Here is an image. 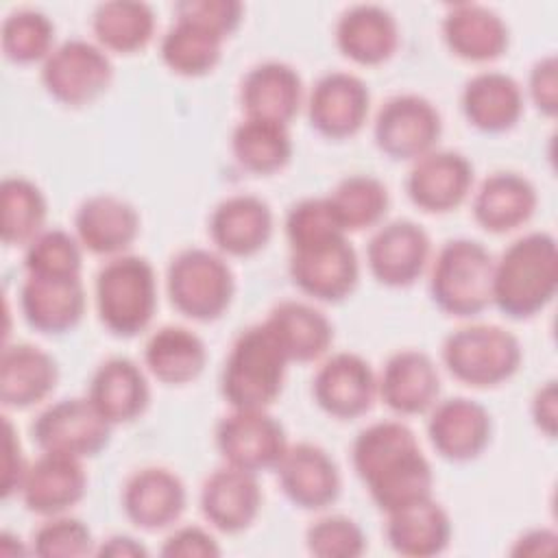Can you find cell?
Returning a JSON list of instances; mask_svg holds the SVG:
<instances>
[{
  "label": "cell",
  "mask_w": 558,
  "mask_h": 558,
  "mask_svg": "<svg viewBox=\"0 0 558 558\" xmlns=\"http://www.w3.org/2000/svg\"><path fill=\"white\" fill-rule=\"evenodd\" d=\"M288 272L292 283L320 303H340L353 294L360 281V262L347 235L307 246L292 248Z\"/></svg>",
  "instance_id": "7c38bea8"
},
{
  "label": "cell",
  "mask_w": 558,
  "mask_h": 558,
  "mask_svg": "<svg viewBox=\"0 0 558 558\" xmlns=\"http://www.w3.org/2000/svg\"><path fill=\"white\" fill-rule=\"evenodd\" d=\"M527 94L538 113L554 118L558 111V61L556 54L541 57L527 76Z\"/></svg>",
  "instance_id": "c3c4849f"
},
{
  "label": "cell",
  "mask_w": 558,
  "mask_h": 558,
  "mask_svg": "<svg viewBox=\"0 0 558 558\" xmlns=\"http://www.w3.org/2000/svg\"><path fill=\"white\" fill-rule=\"evenodd\" d=\"M15 541V536H11L9 532H2V536H0V554L2 556H17V554H26V549L17 543H13Z\"/></svg>",
  "instance_id": "db71d44e"
},
{
  "label": "cell",
  "mask_w": 558,
  "mask_h": 558,
  "mask_svg": "<svg viewBox=\"0 0 558 558\" xmlns=\"http://www.w3.org/2000/svg\"><path fill=\"white\" fill-rule=\"evenodd\" d=\"M264 325L270 329L288 362H316L333 342L331 320L310 303L281 301L270 312Z\"/></svg>",
  "instance_id": "836d02e7"
},
{
  "label": "cell",
  "mask_w": 558,
  "mask_h": 558,
  "mask_svg": "<svg viewBox=\"0 0 558 558\" xmlns=\"http://www.w3.org/2000/svg\"><path fill=\"white\" fill-rule=\"evenodd\" d=\"M4 445H7V460H4V480H2V497L9 499L11 495L20 493L24 473L28 469V464L24 462L22 456V447L20 440L15 436V429L11 425L9 418H4Z\"/></svg>",
  "instance_id": "f907efd6"
},
{
  "label": "cell",
  "mask_w": 558,
  "mask_h": 558,
  "mask_svg": "<svg viewBox=\"0 0 558 558\" xmlns=\"http://www.w3.org/2000/svg\"><path fill=\"white\" fill-rule=\"evenodd\" d=\"M96 312L105 329L118 338L142 333L157 310V277L146 257H111L96 275Z\"/></svg>",
  "instance_id": "5b68a950"
},
{
  "label": "cell",
  "mask_w": 558,
  "mask_h": 558,
  "mask_svg": "<svg viewBox=\"0 0 558 558\" xmlns=\"http://www.w3.org/2000/svg\"><path fill=\"white\" fill-rule=\"evenodd\" d=\"M473 187V166L458 150H438L412 161L405 192L412 205L427 214H447L460 207Z\"/></svg>",
  "instance_id": "ac0fdd59"
},
{
  "label": "cell",
  "mask_w": 558,
  "mask_h": 558,
  "mask_svg": "<svg viewBox=\"0 0 558 558\" xmlns=\"http://www.w3.org/2000/svg\"><path fill=\"white\" fill-rule=\"evenodd\" d=\"M558 290V246L547 231L510 242L493 264V305L512 320L541 314Z\"/></svg>",
  "instance_id": "7a4b0ae2"
},
{
  "label": "cell",
  "mask_w": 558,
  "mask_h": 558,
  "mask_svg": "<svg viewBox=\"0 0 558 558\" xmlns=\"http://www.w3.org/2000/svg\"><path fill=\"white\" fill-rule=\"evenodd\" d=\"M312 397L325 414L351 421L373 408L377 377L362 355L340 351L318 366L312 381Z\"/></svg>",
  "instance_id": "9a60e30c"
},
{
  "label": "cell",
  "mask_w": 558,
  "mask_h": 558,
  "mask_svg": "<svg viewBox=\"0 0 558 558\" xmlns=\"http://www.w3.org/2000/svg\"><path fill=\"white\" fill-rule=\"evenodd\" d=\"M351 462L381 512L432 495L434 471L414 432L401 421L366 425L353 440Z\"/></svg>",
  "instance_id": "6da1fadb"
},
{
  "label": "cell",
  "mask_w": 558,
  "mask_h": 558,
  "mask_svg": "<svg viewBox=\"0 0 558 558\" xmlns=\"http://www.w3.org/2000/svg\"><path fill=\"white\" fill-rule=\"evenodd\" d=\"M523 102L521 85L497 70L473 74L460 96L466 122L482 133H506L517 126L523 116Z\"/></svg>",
  "instance_id": "4dcf8cb0"
},
{
  "label": "cell",
  "mask_w": 558,
  "mask_h": 558,
  "mask_svg": "<svg viewBox=\"0 0 558 558\" xmlns=\"http://www.w3.org/2000/svg\"><path fill=\"white\" fill-rule=\"evenodd\" d=\"M305 547L316 558H357L366 551V534L351 517L329 514L307 527Z\"/></svg>",
  "instance_id": "f6af8a7d"
},
{
  "label": "cell",
  "mask_w": 558,
  "mask_h": 558,
  "mask_svg": "<svg viewBox=\"0 0 558 558\" xmlns=\"http://www.w3.org/2000/svg\"><path fill=\"white\" fill-rule=\"evenodd\" d=\"M275 471L283 495L301 510H325L340 497L342 480L338 464L314 442L288 445Z\"/></svg>",
  "instance_id": "e0dca14e"
},
{
  "label": "cell",
  "mask_w": 558,
  "mask_h": 558,
  "mask_svg": "<svg viewBox=\"0 0 558 558\" xmlns=\"http://www.w3.org/2000/svg\"><path fill=\"white\" fill-rule=\"evenodd\" d=\"M538 194L519 172L488 174L473 194V218L488 233H508L523 227L536 211Z\"/></svg>",
  "instance_id": "1f68e13d"
},
{
  "label": "cell",
  "mask_w": 558,
  "mask_h": 558,
  "mask_svg": "<svg viewBox=\"0 0 558 558\" xmlns=\"http://www.w3.org/2000/svg\"><path fill=\"white\" fill-rule=\"evenodd\" d=\"M74 235L94 255L118 257L140 235L137 209L116 194H94L74 214Z\"/></svg>",
  "instance_id": "cb8c5ba5"
},
{
  "label": "cell",
  "mask_w": 558,
  "mask_h": 558,
  "mask_svg": "<svg viewBox=\"0 0 558 558\" xmlns=\"http://www.w3.org/2000/svg\"><path fill=\"white\" fill-rule=\"evenodd\" d=\"M225 464L248 471H275L288 449L283 425L268 410H231L214 432Z\"/></svg>",
  "instance_id": "30bf717a"
},
{
  "label": "cell",
  "mask_w": 558,
  "mask_h": 558,
  "mask_svg": "<svg viewBox=\"0 0 558 558\" xmlns=\"http://www.w3.org/2000/svg\"><path fill=\"white\" fill-rule=\"evenodd\" d=\"M111 427L87 397H70L44 408L31 425V436L41 451L85 460L107 449Z\"/></svg>",
  "instance_id": "9c48e42d"
},
{
  "label": "cell",
  "mask_w": 558,
  "mask_h": 558,
  "mask_svg": "<svg viewBox=\"0 0 558 558\" xmlns=\"http://www.w3.org/2000/svg\"><path fill=\"white\" fill-rule=\"evenodd\" d=\"M240 105L244 118L288 126L303 105V81L283 61L257 63L240 83Z\"/></svg>",
  "instance_id": "d4e9b609"
},
{
  "label": "cell",
  "mask_w": 558,
  "mask_h": 558,
  "mask_svg": "<svg viewBox=\"0 0 558 558\" xmlns=\"http://www.w3.org/2000/svg\"><path fill=\"white\" fill-rule=\"evenodd\" d=\"M87 399L111 425L133 423L150 401L144 371L129 357H109L92 375Z\"/></svg>",
  "instance_id": "83f0119b"
},
{
  "label": "cell",
  "mask_w": 558,
  "mask_h": 558,
  "mask_svg": "<svg viewBox=\"0 0 558 558\" xmlns=\"http://www.w3.org/2000/svg\"><path fill=\"white\" fill-rule=\"evenodd\" d=\"M493 264L488 248L469 238L440 246L429 270L434 305L456 318H473L493 305Z\"/></svg>",
  "instance_id": "277c9868"
},
{
  "label": "cell",
  "mask_w": 558,
  "mask_h": 558,
  "mask_svg": "<svg viewBox=\"0 0 558 558\" xmlns=\"http://www.w3.org/2000/svg\"><path fill=\"white\" fill-rule=\"evenodd\" d=\"M371 111L368 85L351 72L323 74L307 98V120L329 140H347L362 131Z\"/></svg>",
  "instance_id": "5bb4252c"
},
{
  "label": "cell",
  "mask_w": 558,
  "mask_h": 558,
  "mask_svg": "<svg viewBox=\"0 0 558 558\" xmlns=\"http://www.w3.org/2000/svg\"><path fill=\"white\" fill-rule=\"evenodd\" d=\"M427 436L440 458L469 462L480 458L488 447L493 418L482 403L469 397H449L436 401L429 410Z\"/></svg>",
  "instance_id": "2e32d148"
},
{
  "label": "cell",
  "mask_w": 558,
  "mask_h": 558,
  "mask_svg": "<svg viewBox=\"0 0 558 558\" xmlns=\"http://www.w3.org/2000/svg\"><path fill=\"white\" fill-rule=\"evenodd\" d=\"M292 137L286 124L244 118L231 133V153L238 166L251 174L268 177L292 159Z\"/></svg>",
  "instance_id": "d590c367"
},
{
  "label": "cell",
  "mask_w": 558,
  "mask_h": 558,
  "mask_svg": "<svg viewBox=\"0 0 558 558\" xmlns=\"http://www.w3.org/2000/svg\"><path fill=\"white\" fill-rule=\"evenodd\" d=\"M94 554L105 558H146L148 556L146 547L129 534H111L94 549Z\"/></svg>",
  "instance_id": "f5cc1de1"
},
{
  "label": "cell",
  "mask_w": 558,
  "mask_h": 558,
  "mask_svg": "<svg viewBox=\"0 0 558 558\" xmlns=\"http://www.w3.org/2000/svg\"><path fill=\"white\" fill-rule=\"evenodd\" d=\"M85 288L81 279L28 277L20 288V310L28 327L46 336L72 331L85 314Z\"/></svg>",
  "instance_id": "4316f807"
},
{
  "label": "cell",
  "mask_w": 558,
  "mask_h": 558,
  "mask_svg": "<svg viewBox=\"0 0 558 558\" xmlns=\"http://www.w3.org/2000/svg\"><path fill=\"white\" fill-rule=\"evenodd\" d=\"M288 364L270 329L264 323L251 325L225 357L220 395L231 410H268L283 390Z\"/></svg>",
  "instance_id": "3957f363"
},
{
  "label": "cell",
  "mask_w": 558,
  "mask_h": 558,
  "mask_svg": "<svg viewBox=\"0 0 558 558\" xmlns=\"http://www.w3.org/2000/svg\"><path fill=\"white\" fill-rule=\"evenodd\" d=\"M83 246L63 229H44L24 251V270L39 279H81Z\"/></svg>",
  "instance_id": "b9f144b4"
},
{
  "label": "cell",
  "mask_w": 558,
  "mask_h": 558,
  "mask_svg": "<svg viewBox=\"0 0 558 558\" xmlns=\"http://www.w3.org/2000/svg\"><path fill=\"white\" fill-rule=\"evenodd\" d=\"M286 238L292 248L316 246L336 238L347 235L338 222L327 196H310L296 201L286 214Z\"/></svg>",
  "instance_id": "7bdbcfd3"
},
{
  "label": "cell",
  "mask_w": 558,
  "mask_h": 558,
  "mask_svg": "<svg viewBox=\"0 0 558 558\" xmlns=\"http://www.w3.org/2000/svg\"><path fill=\"white\" fill-rule=\"evenodd\" d=\"M0 48L17 65L44 63L54 50V24L37 9H17L2 22Z\"/></svg>",
  "instance_id": "60d3db41"
},
{
  "label": "cell",
  "mask_w": 558,
  "mask_h": 558,
  "mask_svg": "<svg viewBox=\"0 0 558 558\" xmlns=\"http://www.w3.org/2000/svg\"><path fill=\"white\" fill-rule=\"evenodd\" d=\"M174 15L196 22L227 39L238 31L244 7L238 0H181L174 4Z\"/></svg>",
  "instance_id": "bcb514c9"
},
{
  "label": "cell",
  "mask_w": 558,
  "mask_h": 558,
  "mask_svg": "<svg viewBox=\"0 0 558 558\" xmlns=\"http://www.w3.org/2000/svg\"><path fill=\"white\" fill-rule=\"evenodd\" d=\"M92 31L102 50L131 54L148 46L155 35V13L140 0H109L96 7Z\"/></svg>",
  "instance_id": "8d00e7d4"
},
{
  "label": "cell",
  "mask_w": 558,
  "mask_h": 558,
  "mask_svg": "<svg viewBox=\"0 0 558 558\" xmlns=\"http://www.w3.org/2000/svg\"><path fill=\"white\" fill-rule=\"evenodd\" d=\"M327 201L347 233L377 227L390 207L384 181L360 172L340 179L331 194H327Z\"/></svg>",
  "instance_id": "ab89813d"
},
{
  "label": "cell",
  "mask_w": 558,
  "mask_h": 558,
  "mask_svg": "<svg viewBox=\"0 0 558 558\" xmlns=\"http://www.w3.org/2000/svg\"><path fill=\"white\" fill-rule=\"evenodd\" d=\"M336 46L357 65H381L399 48V24L379 4H353L336 22Z\"/></svg>",
  "instance_id": "f546056e"
},
{
  "label": "cell",
  "mask_w": 558,
  "mask_h": 558,
  "mask_svg": "<svg viewBox=\"0 0 558 558\" xmlns=\"http://www.w3.org/2000/svg\"><path fill=\"white\" fill-rule=\"evenodd\" d=\"M59 381V366L44 349L15 342L4 344L0 355V401L11 410L41 403Z\"/></svg>",
  "instance_id": "d6a6232c"
},
{
  "label": "cell",
  "mask_w": 558,
  "mask_h": 558,
  "mask_svg": "<svg viewBox=\"0 0 558 558\" xmlns=\"http://www.w3.org/2000/svg\"><path fill=\"white\" fill-rule=\"evenodd\" d=\"M432 242L427 231L414 220H392L381 225L366 244L371 275L388 288L412 286L427 268Z\"/></svg>",
  "instance_id": "4fadbf2b"
},
{
  "label": "cell",
  "mask_w": 558,
  "mask_h": 558,
  "mask_svg": "<svg viewBox=\"0 0 558 558\" xmlns=\"http://www.w3.org/2000/svg\"><path fill=\"white\" fill-rule=\"evenodd\" d=\"M166 288L179 314L196 323H211L229 310L235 294V279L220 253L192 246L170 259Z\"/></svg>",
  "instance_id": "8992f818"
},
{
  "label": "cell",
  "mask_w": 558,
  "mask_h": 558,
  "mask_svg": "<svg viewBox=\"0 0 558 558\" xmlns=\"http://www.w3.org/2000/svg\"><path fill=\"white\" fill-rule=\"evenodd\" d=\"M222 44L225 37L216 35L214 31L177 17L159 41V57L170 72L196 78L209 74L218 65Z\"/></svg>",
  "instance_id": "74e56055"
},
{
  "label": "cell",
  "mask_w": 558,
  "mask_h": 558,
  "mask_svg": "<svg viewBox=\"0 0 558 558\" xmlns=\"http://www.w3.org/2000/svg\"><path fill=\"white\" fill-rule=\"evenodd\" d=\"M442 135L438 109L418 94H397L388 98L373 124L377 148L395 161H416L432 153Z\"/></svg>",
  "instance_id": "8fae6325"
},
{
  "label": "cell",
  "mask_w": 558,
  "mask_h": 558,
  "mask_svg": "<svg viewBox=\"0 0 558 558\" xmlns=\"http://www.w3.org/2000/svg\"><path fill=\"white\" fill-rule=\"evenodd\" d=\"M201 512L222 534H240L253 525L262 510V488L255 473L220 466L201 486Z\"/></svg>",
  "instance_id": "603a6c76"
},
{
  "label": "cell",
  "mask_w": 558,
  "mask_h": 558,
  "mask_svg": "<svg viewBox=\"0 0 558 558\" xmlns=\"http://www.w3.org/2000/svg\"><path fill=\"white\" fill-rule=\"evenodd\" d=\"M556 541H558V536L554 530L534 527V530L523 532L514 541L510 554L512 556H547L556 549Z\"/></svg>",
  "instance_id": "816d5d0a"
},
{
  "label": "cell",
  "mask_w": 558,
  "mask_h": 558,
  "mask_svg": "<svg viewBox=\"0 0 558 558\" xmlns=\"http://www.w3.org/2000/svg\"><path fill=\"white\" fill-rule=\"evenodd\" d=\"M272 209L255 194L222 198L209 216V238L220 255L251 257L266 248L272 238Z\"/></svg>",
  "instance_id": "44dd1931"
},
{
  "label": "cell",
  "mask_w": 558,
  "mask_h": 558,
  "mask_svg": "<svg viewBox=\"0 0 558 558\" xmlns=\"http://www.w3.org/2000/svg\"><path fill=\"white\" fill-rule=\"evenodd\" d=\"M440 357L458 381L473 388H493L519 371L523 351L519 338L504 327L466 325L445 338Z\"/></svg>",
  "instance_id": "52a82bcc"
},
{
  "label": "cell",
  "mask_w": 558,
  "mask_h": 558,
  "mask_svg": "<svg viewBox=\"0 0 558 558\" xmlns=\"http://www.w3.org/2000/svg\"><path fill=\"white\" fill-rule=\"evenodd\" d=\"M440 31L449 52L471 63L495 61L510 44V31L501 15L475 2L449 7Z\"/></svg>",
  "instance_id": "484cf974"
},
{
  "label": "cell",
  "mask_w": 558,
  "mask_h": 558,
  "mask_svg": "<svg viewBox=\"0 0 558 558\" xmlns=\"http://www.w3.org/2000/svg\"><path fill=\"white\" fill-rule=\"evenodd\" d=\"M113 78V65L98 44L65 39L41 63V85L57 102L83 107L96 100Z\"/></svg>",
  "instance_id": "ba28073f"
},
{
  "label": "cell",
  "mask_w": 558,
  "mask_h": 558,
  "mask_svg": "<svg viewBox=\"0 0 558 558\" xmlns=\"http://www.w3.org/2000/svg\"><path fill=\"white\" fill-rule=\"evenodd\" d=\"M85 493L87 473L83 460L41 451V456L28 464L17 495L28 512L48 519L72 510Z\"/></svg>",
  "instance_id": "d6986e66"
},
{
  "label": "cell",
  "mask_w": 558,
  "mask_h": 558,
  "mask_svg": "<svg viewBox=\"0 0 558 558\" xmlns=\"http://www.w3.org/2000/svg\"><path fill=\"white\" fill-rule=\"evenodd\" d=\"M159 551L166 558H216L220 556V545L205 527L181 525L166 536Z\"/></svg>",
  "instance_id": "7dc6e473"
},
{
  "label": "cell",
  "mask_w": 558,
  "mask_h": 558,
  "mask_svg": "<svg viewBox=\"0 0 558 558\" xmlns=\"http://www.w3.org/2000/svg\"><path fill=\"white\" fill-rule=\"evenodd\" d=\"M187 504L185 484L166 466H144L131 473L122 486L126 519L146 532L174 525Z\"/></svg>",
  "instance_id": "ffe728a7"
},
{
  "label": "cell",
  "mask_w": 558,
  "mask_h": 558,
  "mask_svg": "<svg viewBox=\"0 0 558 558\" xmlns=\"http://www.w3.org/2000/svg\"><path fill=\"white\" fill-rule=\"evenodd\" d=\"M530 414L538 432H543L547 438L556 436L558 429V386L554 379L545 381L536 388L530 405Z\"/></svg>",
  "instance_id": "681fc988"
},
{
  "label": "cell",
  "mask_w": 558,
  "mask_h": 558,
  "mask_svg": "<svg viewBox=\"0 0 558 558\" xmlns=\"http://www.w3.org/2000/svg\"><path fill=\"white\" fill-rule=\"evenodd\" d=\"M144 364L157 381L166 386H183L203 373L207 349L192 329L166 325L148 338L144 347Z\"/></svg>",
  "instance_id": "e575fe53"
},
{
  "label": "cell",
  "mask_w": 558,
  "mask_h": 558,
  "mask_svg": "<svg viewBox=\"0 0 558 558\" xmlns=\"http://www.w3.org/2000/svg\"><path fill=\"white\" fill-rule=\"evenodd\" d=\"M0 233L7 246H28L44 231L48 201L31 179L7 177L0 185Z\"/></svg>",
  "instance_id": "f35d334b"
},
{
  "label": "cell",
  "mask_w": 558,
  "mask_h": 558,
  "mask_svg": "<svg viewBox=\"0 0 558 558\" xmlns=\"http://www.w3.org/2000/svg\"><path fill=\"white\" fill-rule=\"evenodd\" d=\"M31 551L41 558H78L94 554V536L85 521L65 512L48 517L33 532Z\"/></svg>",
  "instance_id": "ee69618b"
},
{
  "label": "cell",
  "mask_w": 558,
  "mask_h": 558,
  "mask_svg": "<svg viewBox=\"0 0 558 558\" xmlns=\"http://www.w3.org/2000/svg\"><path fill=\"white\" fill-rule=\"evenodd\" d=\"M440 395V375L434 360L418 349L392 353L377 377V397L399 416L425 414Z\"/></svg>",
  "instance_id": "7402d4cb"
},
{
  "label": "cell",
  "mask_w": 558,
  "mask_h": 558,
  "mask_svg": "<svg viewBox=\"0 0 558 558\" xmlns=\"http://www.w3.org/2000/svg\"><path fill=\"white\" fill-rule=\"evenodd\" d=\"M451 519L429 495L386 512V541L392 551L408 558H429L447 549Z\"/></svg>",
  "instance_id": "f1b7e54d"
}]
</instances>
